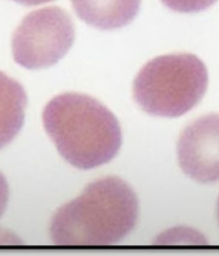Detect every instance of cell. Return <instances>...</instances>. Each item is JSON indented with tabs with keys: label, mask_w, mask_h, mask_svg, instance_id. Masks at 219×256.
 Listing matches in <instances>:
<instances>
[{
	"label": "cell",
	"mask_w": 219,
	"mask_h": 256,
	"mask_svg": "<svg viewBox=\"0 0 219 256\" xmlns=\"http://www.w3.org/2000/svg\"><path fill=\"white\" fill-rule=\"evenodd\" d=\"M137 216L133 189L118 177H105L55 213L50 236L58 245H111L133 230Z\"/></svg>",
	"instance_id": "obj_1"
},
{
	"label": "cell",
	"mask_w": 219,
	"mask_h": 256,
	"mask_svg": "<svg viewBox=\"0 0 219 256\" xmlns=\"http://www.w3.org/2000/svg\"><path fill=\"white\" fill-rule=\"evenodd\" d=\"M43 124L60 155L80 169L108 163L121 147L118 119L85 94L67 92L51 99L43 112Z\"/></svg>",
	"instance_id": "obj_2"
},
{
	"label": "cell",
	"mask_w": 219,
	"mask_h": 256,
	"mask_svg": "<svg viewBox=\"0 0 219 256\" xmlns=\"http://www.w3.org/2000/svg\"><path fill=\"white\" fill-rule=\"evenodd\" d=\"M206 67L191 54H172L149 61L134 81V98L146 113L179 117L192 110L207 88Z\"/></svg>",
	"instance_id": "obj_3"
},
{
	"label": "cell",
	"mask_w": 219,
	"mask_h": 256,
	"mask_svg": "<svg viewBox=\"0 0 219 256\" xmlns=\"http://www.w3.org/2000/svg\"><path fill=\"white\" fill-rule=\"evenodd\" d=\"M74 38L73 22L64 10L39 9L29 13L13 34V57L26 69L48 68L64 57Z\"/></svg>",
	"instance_id": "obj_4"
},
{
	"label": "cell",
	"mask_w": 219,
	"mask_h": 256,
	"mask_svg": "<svg viewBox=\"0 0 219 256\" xmlns=\"http://www.w3.org/2000/svg\"><path fill=\"white\" fill-rule=\"evenodd\" d=\"M182 171L199 182L219 180V114L202 116L187 126L179 138Z\"/></svg>",
	"instance_id": "obj_5"
},
{
	"label": "cell",
	"mask_w": 219,
	"mask_h": 256,
	"mask_svg": "<svg viewBox=\"0 0 219 256\" xmlns=\"http://www.w3.org/2000/svg\"><path fill=\"white\" fill-rule=\"evenodd\" d=\"M75 13L88 25L114 30L124 27L134 19L141 0H71Z\"/></svg>",
	"instance_id": "obj_6"
},
{
	"label": "cell",
	"mask_w": 219,
	"mask_h": 256,
	"mask_svg": "<svg viewBox=\"0 0 219 256\" xmlns=\"http://www.w3.org/2000/svg\"><path fill=\"white\" fill-rule=\"evenodd\" d=\"M26 105L27 95L23 86L0 72V149L18 134L24 123Z\"/></svg>",
	"instance_id": "obj_7"
},
{
	"label": "cell",
	"mask_w": 219,
	"mask_h": 256,
	"mask_svg": "<svg viewBox=\"0 0 219 256\" xmlns=\"http://www.w3.org/2000/svg\"><path fill=\"white\" fill-rule=\"evenodd\" d=\"M217 0H162L167 8L180 13H196L206 10Z\"/></svg>",
	"instance_id": "obj_8"
},
{
	"label": "cell",
	"mask_w": 219,
	"mask_h": 256,
	"mask_svg": "<svg viewBox=\"0 0 219 256\" xmlns=\"http://www.w3.org/2000/svg\"><path fill=\"white\" fill-rule=\"evenodd\" d=\"M9 200V185L7 179L0 173V219L3 216Z\"/></svg>",
	"instance_id": "obj_9"
},
{
	"label": "cell",
	"mask_w": 219,
	"mask_h": 256,
	"mask_svg": "<svg viewBox=\"0 0 219 256\" xmlns=\"http://www.w3.org/2000/svg\"><path fill=\"white\" fill-rule=\"evenodd\" d=\"M14 1L24 4V5H37V4L46 3V2L53 1V0H14Z\"/></svg>",
	"instance_id": "obj_10"
},
{
	"label": "cell",
	"mask_w": 219,
	"mask_h": 256,
	"mask_svg": "<svg viewBox=\"0 0 219 256\" xmlns=\"http://www.w3.org/2000/svg\"><path fill=\"white\" fill-rule=\"evenodd\" d=\"M217 216H218V222H219V199H218V204H217Z\"/></svg>",
	"instance_id": "obj_11"
}]
</instances>
